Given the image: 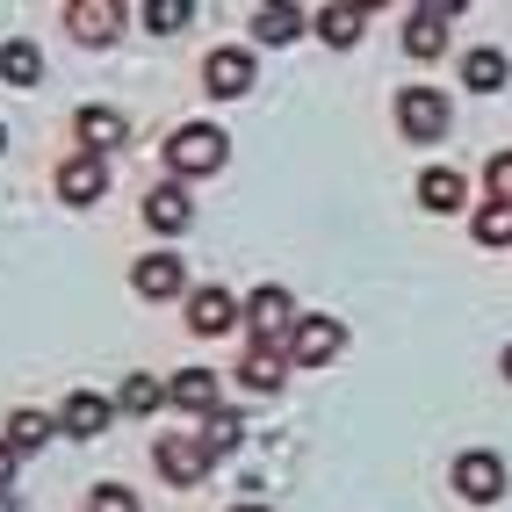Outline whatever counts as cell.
Here are the masks:
<instances>
[{"label": "cell", "mask_w": 512, "mask_h": 512, "mask_svg": "<svg viewBox=\"0 0 512 512\" xmlns=\"http://www.w3.org/2000/svg\"><path fill=\"white\" fill-rule=\"evenodd\" d=\"M224 130L217 123H181L174 138H166V159H174V174H217L224 166Z\"/></svg>", "instance_id": "6da1fadb"}, {"label": "cell", "mask_w": 512, "mask_h": 512, "mask_svg": "<svg viewBox=\"0 0 512 512\" xmlns=\"http://www.w3.org/2000/svg\"><path fill=\"white\" fill-rule=\"evenodd\" d=\"M238 318L253 325V347H275L282 332H296V303H289V289L267 282V289H253V296H246V311H238Z\"/></svg>", "instance_id": "7a4b0ae2"}, {"label": "cell", "mask_w": 512, "mask_h": 512, "mask_svg": "<svg viewBox=\"0 0 512 512\" xmlns=\"http://www.w3.org/2000/svg\"><path fill=\"white\" fill-rule=\"evenodd\" d=\"M339 347H347V325L339 318H296V332H289V361L296 368H325Z\"/></svg>", "instance_id": "3957f363"}, {"label": "cell", "mask_w": 512, "mask_h": 512, "mask_svg": "<svg viewBox=\"0 0 512 512\" xmlns=\"http://www.w3.org/2000/svg\"><path fill=\"white\" fill-rule=\"evenodd\" d=\"M455 491H462L469 505H498V498H505V462L484 455V448H469V455L455 462Z\"/></svg>", "instance_id": "277c9868"}, {"label": "cell", "mask_w": 512, "mask_h": 512, "mask_svg": "<svg viewBox=\"0 0 512 512\" xmlns=\"http://www.w3.org/2000/svg\"><path fill=\"white\" fill-rule=\"evenodd\" d=\"M397 130L404 138H440V130H448V101L433 87H404L397 94Z\"/></svg>", "instance_id": "5b68a950"}, {"label": "cell", "mask_w": 512, "mask_h": 512, "mask_svg": "<svg viewBox=\"0 0 512 512\" xmlns=\"http://www.w3.org/2000/svg\"><path fill=\"white\" fill-rule=\"evenodd\" d=\"M65 22H73L80 44H116L123 8H116V0H73V8H65Z\"/></svg>", "instance_id": "8992f818"}, {"label": "cell", "mask_w": 512, "mask_h": 512, "mask_svg": "<svg viewBox=\"0 0 512 512\" xmlns=\"http://www.w3.org/2000/svg\"><path fill=\"white\" fill-rule=\"evenodd\" d=\"M58 195H65V202H101V195H109V166H101L94 152L65 159V166H58Z\"/></svg>", "instance_id": "52a82bcc"}, {"label": "cell", "mask_w": 512, "mask_h": 512, "mask_svg": "<svg viewBox=\"0 0 512 512\" xmlns=\"http://www.w3.org/2000/svg\"><path fill=\"white\" fill-rule=\"evenodd\" d=\"M109 419H116V404H109V397H94V390H73V397H65V412H58V426L73 433V440L109 433Z\"/></svg>", "instance_id": "ba28073f"}, {"label": "cell", "mask_w": 512, "mask_h": 512, "mask_svg": "<svg viewBox=\"0 0 512 512\" xmlns=\"http://www.w3.org/2000/svg\"><path fill=\"white\" fill-rule=\"evenodd\" d=\"M448 22H455V8H412V22H404V51H412V58H440V51H448Z\"/></svg>", "instance_id": "9c48e42d"}, {"label": "cell", "mask_w": 512, "mask_h": 512, "mask_svg": "<svg viewBox=\"0 0 512 512\" xmlns=\"http://www.w3.org/2000/svg\"><path fill=\"white\" fill-rule=\"evenodd\" d=\"M188 217H195V202H188V188H181V181L145 188V224H152V231H188Z\"/></svg>", "instance_id": "30bf717a"}, {"label": "cell", "mask_w": 512, "mask_h": 512, "mask_svg": "<svg viewBox=\"0 0 512 512\" xmlns=\"http://www.w3.org/2000/svg\"><path fill=\"white\" fill-rule=\"evenodd\" d=\"M202 469H210V462H202L195 433H166L159 440V476H166V484H202Z\"/></svg>", "instance_id": "8fae6325"}, {"label": "cell", "mask_w": 512, "mask_h": 512, "mask_svg": "<svg viewBox=\"0 0 512 512\" xmlns=\"http://www.w3.org/2000/svg\"><path fill=\"white\" fill-rule=\"evenodd\" d=\"M73 130H80V145H87L94 159H101V152H116V145L130 138V123H123L116 109H101V101H94V109H80V116H73Z\"/></svg>", "instance_id": "7c38bea8"}, {"label": "cell", "mask_w": 512, "mask_h": 512, "mask_svg": "<svg viewBox=\"0 0 512 512\" xmlns=\"http://www.w3.org/2000/svg\"><path fill=\"white\" fill-rule=\"evenodd\" d=\"M188 325H195L202 339H217V332L238 325V303H231L224 289H195V296H188Z\"/></svg>", "instance_id": "4fadbf2b"}, {"label": "cell", "mask_w": 512, "mask_h": 512, "mask_svg": "<svg viewBox=\"0 0 512 512\" xmlns=\"http://www.w3.org/2000/svg\"><path fill=\"white\" fill-rule=\"evenodd\" d=\"M130 289L138 296H181V260L174 253H145L138 267H130Z\"/></svg>", "instance_id": "5bb4252c"}, {"label": "cell", "mask_w": 512, "mask_h": 512, "mask_svg": "<svg viewBox=\"0 0 512 512\" xmlns=\"http://www.w3.org/2000/svg\"><path fill=\"white\" fill-rule=\"evenodd\" d=\"M202 80H210V94H224V101H238L253 87V58L246 51H217L210 65H202Z\"/></svg>", "instance_id": "9a60e30c"}, {"label": "cell", "mask_w": 512, "mask_h": 512, "mask_svg": "<svg viewBox=\"0 0 512 512\" xmlns=\"http://www.w3.org/2000/svg\"><path fill=\"white\" fill-rule=\"evenodd\" d=\"M238 440H246V419H238V412H210V419L195 426V448H202V462H224V455L238 448Z\"/></svg>", "instance_id": "2e32d148"}, {"label": "cell", "mask_w": 512, "mask_h": 512, "mask_svg": "<svg viewBox=\"0 0 512 512\" xmlns=\"http://www.w3.org/2000/svg\"><path fill=\"white\" fill-rule=\"evenodd\" d=\"M166 397H174L181 412L210 419V412H217V375H210V368H181V375H174V390H166Z\"/></svg>", "instance_id": "e0dca14e"}, {"label": "cell", "mask_w": 512, "mask_h": 512, "mask_svg": "<svg viewBox=\"0 0 512 512\" xmlns=\"http://www.w3.org/2000/svg\"><path fill=\"white\" fill-rule=\"evenodd\" d=\"M0 80H8V87H37L44 80V51L29 37H8V44H0Z\"/></svg>", "instance_id": "ac0fdd59"}, {"label": "cell", "mask_w": 512, "mask_h": 512, "mask_svg": "<svg viewBox=\"0 0 512 512\" xmlns=\"http://www.w3.org/2000/svg\"><path fill=\"white\" fill-rule=\"evenodd\" d=\"M303 22H311L303 8H282V0H267V8H253V37H260V44H296V37H303Z\"/></svg>", "instance_id": "d6986e66"}, {"label": "cell", "mask_w": 512, "mask_h": 512, "mask_svg": "<svg viewBox=\"0 0 512 512\" xmlns=\"http://www.w3.org/2000/svg\"><path fill=\"white\" fill-rule=\"evenodd\" d=\"M419 202H426L433 217L462 210V174H455V166H426V174H419Z\"/></svg>", "instance_id": "ffe728a7"}, {"label": "cell", "mask_w": 512, "mask_h": 512, "mask_svg": "<svg viewBox=\"0 0 512 512\" xmlns=\"http://www.w3.org/2000/svg\"><path fill=\"white\" fill-rule=\"evenodd\" d=\"M505 73H512L505 51H469V58H462V80H469L476 94H498V87H505Z\"/></svg>", "instance_id": "44dd1931"}, {"label": "cell", "mask_w": 512, "mask_h": 512, "mask_svg": "<svg viewBox=\"0 0 512 512\" xmlns=\"http://www.w3.org/2000/svg\"><path fill=\"white\" fill-rule=\"evenodd\" d=\"M476 246H512V202H484V210L469 217Z\"/></svg>", "instance_id": "7402d4cb"}, {"label": "cell", "mask_w": 512, "mask_h": 512, "mask_svg": "<svg viewBox=\"0 0 512 512\" xmlns=\"http://www.w3.org/2000/svg\"><path fill=\"white\" fill-rule=\"evenodd\" d=\"M238 375H246V390L275 397V390H282V354H275V347H253V354H246V368H238Z\"/></svg>", "instance_id": "603a6c76"}, {"label": "cell", "mask_w": 512, "mask_h": 512, "mask_svg": "<svg viewBox=\"0 0 512 512\" xmlns=\"http://www.w3.org/2000/svg\"><path fill=\"white\" fill-rule=\"evenodd\" d=\"M361 22H368L361 8H318V37L347 51V44H361Z\"/></svg>", "instance_id": "cb8c5ba5"}, {"label": "cell", "mask_w": 512, "mask_h": 512, "mask_svg": "<svg viewBox=\"0 0 512 512\" xmlns=\"http://www.w3.org/2000/svg\"><path fill=\"white\" fill-rule=\"evenodd\" d=\"M159 397H166V390L152 383V375H123V390H116V404H123L130 419H152V412H159Z\"/></svg>", "instance_id": "d4e9b609"}, {"label": "cell", "mask_w": 512, "mask_h": 512, "mask_svg": "<svg viewBox=\"0 0 512 512\" xmlns=\"http://www.w3.org/2000/svg\"><path fill=\"white\" fill-rule=\"evenodd\" d=\"M44 440H51V419H44V412H15V419H8V448H15V455H37Z\"/></svg>", "instance_id": "484cf974"}, {"label": "cell", "mask_w": 512, "mask_h": 512, "mask_svg": "<svg viewBox=\"0 0 512 512\" xmlns=\"http://www.w3.org/2000/svg\"><path fill=\"white\" fill-rule=\"evenodd\" d=\"M145 22L159 29V37H174V29L188 22V0H152V8H145Z\"/></svg>", "instance_id": "4316f807"}, {"label": "cell", "mask_w": 512, "mask_h": 512, "mask_svg": "<svg viewBox=\"0 0 512 512\" xmlns=\"http://www.w3.org/2000/svg\"><path fill=\"white\" fill-rule=\"evenodd\" d=\"M87 512H138V498H130L123 484H101V491L87 498Z\"/></svg>", "instance_id": "83f0119b"}, {"label": "cell", "mask_w": 512, "mask_h": 512, "mask_svg": "<svg viewBox=\"0 0 512 512\" xmlns=\"http://www.w3.org/2000/svg\"><path fill=\"white\" fill-rule=\"evenodd\" d=\"M491 202H512V152L491 159Z\"/></svg>", "instance_id": "f1b7e54d"}, {"label": "cell", "mask_w": 512, "mask_h": 512, "mask_svg": "<svg viewBox=\"0 0 512 512\" xmlns=\"http://www.w3.org/2000/svg\"><path fill=\"white\" fill-rule=\"evenodd\" d=\"M8 476H15V448L0 440V484H8Z\"/></svg>", "instance_id": "f546056e"}, {"label": "cell", "mask_w": 512, "mask_h": 512, "mask_svg": "<svg viewBox=\"0 0 512 512\" xmlns=\"http://www.w3.org/2000/svg\"><path fill=\"white\" fill-rule=\"evenodd\" d=\"M15 505H22V498H15V491H8V484H0V512H15Z\"/></svg>", "instance_id": "4dcf8cb0"}, {"label": "cell", "mask_w": 512, "mask_h": 512, "mask_svg": "<svg viewBox=\"0 0 512 512\" xmlns=\"http://www.w3.org/2000/svg\"><path fill=\"white\" fill-rule=\"evenodd\" d=\"M498 368H505V383H512V347H505V361H498Z\"/></svg>", "instance_id": "1f68e13d"}, {"label": "cell", "mask_w": 512, "mask_h": 512, "mask_svg": "<svg viewBox=\"0 0 512 512\" xmlns=\"http://www.w3.org/2000/svg\"><path fill=\"white\" fill-rule=\"evenodd\" d=\"M0 152H8V123H0Z\"/></svg>", "instance_id": "d6a6232c"}, {"label": "cell", "mask_w": 512, "mask_h": 512, "mask_svg": "<svg viewBox=\"0 0 512 512\" xmlns=\"http://www.w3.org/2000/svg\"><path fill=\"white\" fill-rule=\"evenodd\" d=\"M238 512H267V505H238Z\"/></svg>", "instance_id": "836d02e7"}]
</instances>
